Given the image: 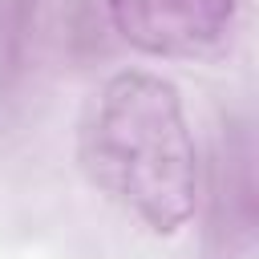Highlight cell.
Masks as SVG:
<instances>
[{
  "mask_svg": "<svg viewBox=\"0 0 259 259\" xmlns=\"http://www.w3.org/2000/svg\"><path fill=\"white\" fill-rule=\"evenodd\" d=\"M77 166L150 235H182L198 210L202 174L182 89L154 69L109 73L77 125Z\"/></svg>",
  "mask_w": 259,
  "mask_h": 259,
  "instance_id": "6da1fadb",
  "label": "cell"
},
{
  "mask_svg": "<svg viewBox=\"0 0 259 259\" xmlns=\"http://www.w3.org/2000/svg\"><path fill=\"white\" fill-rule=\"evenodd\" d=\"M32 16H36V0H0V81L4 85L24 65Z\"/></svg>",
  "mask_w": 259,
  "mask_h": 259,
  "instance_id": "3957f363",
  "label": "cell"
},
{
  "mask_svg": "<svg viewBox=\"0 0 259 259\" xmlns=\"http://www.w3.org/2000/svg\"><path fill=\"white\" fill-rule=\"evenodd\" d=\"M109 32L142 57L194 61L227 45L239 0H101Z\"/></svg>",
  "mask_w": 259,
  "mask_h": 259,
  "instance_id": "7a4b0ae2",
  "label": "cell"
}]
</instances>
